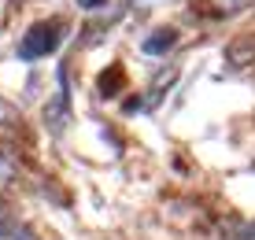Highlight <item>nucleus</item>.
Instances as JSON below:
<instances>
[{
    "label": "nucleus",
    "mask_w": 255,
    "mask_h": 240,
    "mask_svg": "<svg viewBox=\"0 0 255 240\" xmlns=\"http://www.w3.org/2000/svg\"><path fill=\"white\" fill-rule=\"evenodd\" d=\"M59 33H63L59 22H33L30 30H26V37L19 41V56L22 59H45V56H52V52L59 48Z\"/></svg>",
    "instance_id": "nucleus-1"
},
{
    "label": "nucleus",
    "mask_w": 255,
    "mask_h": 240,
    "mask_svg": "<svg viewBox=\"0 0 255 240\" xmlns=\"http://www.w3.org/2000/svg\"><path fill=\"white\" fill-rule=\"evenodd\" d=\"M174 44H178V30H155L152 37L140 44V52H144V56H166Z\"/></svg>",
    "instance_id": "nucleus-2"
},
{
    "label": "nucleus",
    "mask_w": 255,
    "mask_h": 240,
    "mask_svg": "<svg viewBox=\"0 0 255 240\" xmlns=\"http://www.w3.org/2000/svg\"><path fill=\"white\" fill-rule=\"evenodd\" d=\"M226 56H230V63H233V67H244V63H248V59L255 56V37L241 41V44H233V48L226 52Z\"/></svg>",
    "instance_id": "nucleus-3"
},
{
    "label": "nucleus",
    "mask_w": 255,
    "mask_h": 240,
    "mask_svg": "<svg viewBox=\"0 0 255 240\" xmlns=\"http://www.w3.org/2000/svg\"><path fill=\"white\" fill-rule=\"evenodd\" d=\"M119 85H122V70H119V67L111 70V74H100V93H104V96H108V93H115Z\"/></svg>",
    "instance_id": "nucleus-4"
},
{
    "label": "nucleus",
    "mask_w": 255,
    "mask_h": 240,
    "mask_svg": "<svg viewBox=\"0 0 255 240\" xmlns=\"http://www.w3.org/2000/svg\"><path fill=\"white\" fill-rule=\"evenodd\" d=\"M0 126H19V111L7 100H0Z\"/></svg>",
    "instance_id": "nucleus-5"
},
{
    "label": "nucleus",
    "mask_w": 255,
    "mask_h": 240,
    "mask_svg": "<svg viewBox=\"0 0 255 240\" xmlns=\"http://www.w3.org/2000/svg\"><path fill=\"white\" fill-rule=\"evenodd\" d=\"M108 0H78V7H85V11H96V7H104Z\"/></svg>",
    "instance_id": "nucleus-6"
},
{
    "label": "nucleus",
    "mask_w": 255,
    "mask_h": 240,
    "mask_svg": "<svg viewBox=\"0 0 255 240\" xmlns=\"http://www.w3.org/2000/svg\"><path fill=\"white\" fill-rule=\"evenodd\" d=\"M241 240H255V226H248V229H244V237Z\"/></svg>",
    "instance_id": "nucleus-7"
}]
</instances>
